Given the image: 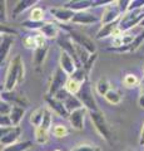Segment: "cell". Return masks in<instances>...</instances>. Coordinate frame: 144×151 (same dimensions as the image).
Masks as SVG:
<instances>
[{
    "label": "cell",
    "mask_w": 144,
    "mask_h": 151,
    "mask_svg": "<svg viewBox=\"0 0 144 151\" xmlns=\"http://www.w3.org/2000/svg\"><path fill=\"white\" fill-rule=\"evenodd\" d=\"M24 62L20 55H16L10 62V65L8 68L5 82H4V91H14L16 84L23 82L24 79Z\"/></svg>",
    "instance_id": "6da1fadb"
},
{
    "label": "cell",
    "mask_w": 144,
    "mask_h": 151,
    "mask_svg": "<svg viewBox=\"0 0 144 151\" xmlns=\"http://www.w3.org/2000/svg\"><path fill=\"white\" fill-rule=\"evenodd\" d=\"M144 19V12L143 9H138V10L128 12L122 15L119 19V30L123 33H127L129 29H132L133 27L139 25L140 22Z\"/></svg>",
    "instance_id": "7a4b0ae2"
},
{
    "label": "cell",
    "mask_w": 144,
    "mask_h": 151,
    "mask_svg": "<svg viewBox=\"0 0 144 151\" xmlns=\"http://www.w3.org/2000/svg\"><path fill=\"white\" fill-rule=\"evenodd\" d=\"M78 98L80 100V102L83 103V106L89 112H96L99 111V107L96 105V101L94 98V94H93V89L89 81H85L83 83V86L80 88V91L77 94Z\"/></svg>",
    "instance_id": "3957f363"
},
{
    "label": "cell",
    "mask_w": 144,
    "mask_h": 151,
    "mask_svg": "<svg viewBox=\"0 0 144 151\" xmlns=\"http://www.w3.org/2000/svg\"><path fill=\"white\" fill-rule=\"evenodd\" d=\"M63 28H65V29L69 32V37H70V39L74 42V43L83 47L85 50L89 52V54H95L96 47L94 44V42H93L87 34H84V33L79 32L77 29H73V28H69V27H63Z\"/></svg>",
    "instance_id": "277c9868"
},
{
    "label": "cell",
    "mask_w": 144,
    "mask_h": 151,
    "mask_svg": "<svg viewBox=\"0 0 144 151\" xmlns=\"http://www.w3.org/2000/svg\"><path fill=\"white\" fill-rule=\"evenodd\" d=\"M90 117H92L93 124H94L95 130L98 131V134L105 141L110 142V140H111V131H110V127L108 125V122H106V119H105L104 113L101 112L100 110L96 111V112H90Z\"/></svg>",
    "instance_id": "5b68a950"
},
{
    "label": "cell",
    "mask_w": 144,
    "mask_h": 151,
    "mask_svg": "<svg viewBox=\"0 0 144 151\" xmlns=\"http://www.w3.org/2000/svg\"><path fill=\"white\" fill-rule=\"evenodd\" d=\"M68 79H69V76L60 67L57 68L52 77V82L49 84V89H48V94H46V96L54 97L57 92H59L60 89H63V88H65Z\"/></svg>",
    "instance_id": "8992f818"
},
{
    "label": "cell",
    "mask_w": 144,
    "mask_h": 151,
    "mask_svg": "<svg viewBox=\"0 0 144 151\" xmlns=\"http://www.w3.org/2000/svg\"><path fill=\"white\" fill-rule=\"evenodd\" d=\"M20 134H21L20 126L1 127V130H0V135H1L0 142H1V145L5 146V147L13 145V144H16V140L19 139Z\"/></svg>",
    "instance_id": "52a82bcc"
},
{
    "label": "cell",
    "mask_w": 144,
    "mask_h": 151,
    "mask_svg": "<svg viewBox=\"0 0 144 151\" xmlns=\"http://www.w3.org/2000/svg\"><path fill=\"white\" fill-rule=\"evenodd\" d=\"M120 18H122V13L119 10L117 1H114V3H109L108 5H105L103 17H101L100 20L103 23V25H105V24H109V23L119 20Z\"/></svg>",
    "instance_id": "ba28073f"
},
{
    "label": "cell",
    "mask_w": 144,
    "mask_h": 151,
    "mask_svg": "<svg viewBox=\"0 0 144 151\" xmlns=\"http://www.w3.org/2000/svg\"><path fill=\"white\" fill-rule=\"evenodd\" d=\"M59 67L62 68L64 72H65L69 77L73 76L75 73V70L78 69L77 64H75V60L72 58L70 54H68L67 52L62 50V53H60V59H59Z\"/></svg>",
    "instance_id": "9c48e42d"
},
{
    "label": "cell",
    "mask_w": 144,
    "mask_h": 151,
    "mask_svg": "<svg viewBox=\"0 0 144 151\" xmlns=\"http://www.w3.org/2000/svg\"><path fill=\"white\" fill-rule=\"evenodd\" d=\"M50 14L57 19V20L62 22V23H68V22H72L75 13L70 9H68L65 6H54V8H50Z\"/></svg>",
    "instance_id": "30bf717a"
},
{
    "label": "cell",
    "mask_w": 144,
    "mask_h": 151,
    "mask_svg": "<svg viewBox=\"0 0 144 151\" xmlns=\"http://www.w3.org/2000/svg\"><path fill=\"white\" fill-rule=\"evenodd\" d=\"M85 113H87V108L85 107H82L79 108V110L72 112L70 115H69V122H70V125L73 129H75L78 131L83 130V127H84V117H85Z\"/></svg>",
    "instance_id": "8fae6325"
},
{
    "label": "cell",
    "mask_w": 144,
    "mask_h": 151,
    "mask_svg": "<svg viewBox=\"0 0 144 151\" xmlns=\"http://www.w3.org/2000/svg\"><path fill=\"white\" fill-rule=\"evenodd\" d=\"M45 101L48 102L50 110H53L57 115H59L60 117H64V119H69V115H70V113L68 112V110L65 108L63 102H60L58 100H55L54 97H49V96L45 97Z\"/></svg>",
    "instance_id": "7c38bea8"
},
{
    "label": "cell",
    "mask_w": 144,
    "mask_h": 151,
    "mask_svg": "<svg viewBox=\"0 0 144 151\" xmlns=\"http://www.w3.org/2000/svg\"><path fill=\"white\" fill-rule=\"evenodd\" d=\"M72 22L75 23V24L88 25V24H94V23L99 22V18L89 12H79V13H75Z\"/></svg>",
    "instance_id": "4fadbf2b"
},
{
    "label": "cell",
    "mask_w": 144,
    "mask_h": 151,
    "mask_svg": "<svg viewBox=\"0 0 144 151\" xmlns=\"http://www.w3.org/2000/svg\"><path fill=\"white\" fill-rule=\"evenodd\" d=\"M64 6L70 9V10H73L74 13L87 12V9L94 8V1H90V0H74V1L65 3Z\"/></svg>",
    "instance_id": "5bb4252c"
},
{
    "label": "cell",
    "mask_w": 144,
    "mask_h": 151,
    "mask_svg": "<svg viewBox=\"0 0 144 151\" xmlns=\"http://www.w3.org/2000/svg\"><path fill=\"white\" fill-rule=\"evenodd\" d=\"M14 44V38L11 35L1 34V47H0V62H4L9 54L11 45Z\"/></svg>",
    "instance_id": "9a60e30c"
},
{
    "label": "cell",
    "mask_w": 144,
    "mask_h": 151,
    "mask_svg": "<svg viewBox=\"0 0 144 151\" xmlns=\"http://www.w3.org/2000/svg\"><path fill=\"white\" fill-rule=\"evenodd\" d=\"M1 100L3 101H6V102H9V103H11V102H14L16 106H26V103H28V101L25 100L23 96H18L16 93H14L13 91L11 92H9V91H4V92H1Z\"/></svg>",
    "instance_id": "2e32d148"
},
{
    "label": "cell",
    "mask_w": 144,
    "mask_h": 151,
    "mask_svg": "<svg viewBox=\"0 0 144 151\" xmlns=\"http://www.w3.org/2000/svg\"><path fill=\"white\" fill-rule=\"evenodd\" d=\"M119 28V20L117 22H113V23H109V24H105L100 28V30L96 33V39H103V38L106 37H113L115 30Z\"/></svg>",
    "instance_id": "e0dca14e"
},
{
    "label": "cell",
    "mask_w": 144,
    "mask_h": 151,
    "mask_svg": "<svg viewBox=\"0 0 144 151\" xmlns=\"http://www.w3.org/2000/svg\"><path fill=\"white\" fill-rule=\"evenodd\" d=\"M40 34H43L45 38H57L59 35V27L57 23H52V22H48L43 25V28L39 30Z\"/></svg>",
    "instance_id": "ac0fdd59"
},
{
    "label": "cell",
    "mask_w": 144,
    "mask_h": 151,
    "mask_svg": "<svg viewBox=\"0 0 144 151\" xmlns=\"http://www.w3.org/2000/svg\"><path fill=\"white\" fill-rule=\"evenodd\" d=\"M24 115H25L24 107H20V106L14 105L13 106V110H11V113H10V120L13 122V126H19L21 120L24 119Z\"/></svg>",
    "instance_id": "d6986e66"
},
{
    "label": "cell",
    "mask_w": 144,
    "mask_h": 151,
    "mask_svg": "<svg viewBox=\"0 0 144 151\" xmlns=\"http://www.w3.org/2000/svg\"><path fill=\"white\" fill-rule=\"evenodd\" d=\"M48 49L49 47L48 44H45L43 47H39V48H36L34 50V57H33V62L36 67H40L43 62L45 60V57H46V53H48Z\"/></svg>",
    "instance_id": "ffe728a7"
},
{
    "label": "cell",
    "mask_w": 144,
    "mask_h": 151,
    "mask_svg": "<svg viewBox=\"0 0 144 151\" xmlns=\"http://www.w3.org/2000/svg\"><path fill=\"white\" fill-rule=\"evenodd\" d=\"M35 4H38V0H20V1H18L15 8H14L13 17L16 18L19 14H21L23 12H25L28 8L35 5Z\"/></svg>",
    "instance_id": "44dd1931"
},
{
    "label": "cell",
    "mask_w": 144,
    "mask_h": 151,
    "mask_svg": "<svg viewBox=\"0 0 144 151\" xmlns=\"http://www.w3.org/2000/svg\"><path fill=\"white\" fill-rule=\"evenodd\" d=\"M64 106H65V108L68 110L69 113H72L74 111H77L79 110V108H82L83 107V103L80 102V100L78 98V96H74V94H70L65 102H64Z\"/></svg>",
    "instance_id": "7402d4cb"
},
{
    "label": "cell",
    "mask_w": 144,
    "mask_h": 151,
    "mask_svg": "<svg viewBox=\"0 0 144 151\" xmlns=\"http://www.w3.org/2000/svg\"><path fill=\"white\" fill-rule=\"evenodd\" d=\"M45 110H46V107H39V108H36L35 111H33L30 113V122L35 127L41 126V122H43L44 115H45Z\"/></svg>",
    "instance_id": "603a6c76"
},
{
    "label": "cell",
    "mask_w": 144,
    "mask_h": 151,
    "mask_svg": "<svg viewBox=\"0 0 144 151\" xmlns=\"http://www.w3.org/2000/svg\"><path fill=\"white\" fill-rule=\"evenodd\" d=\"M95 89H96V93L100 94V96H105L106 93L110 91V83L108 81L106 77H101L99 78V81L96 82V86H95Z\"/></svg>",
    "instance_id": "cb8c5ba5"
},
{
    "label": "cell",
    "mask_w": 144,
    "mask_h": 151,
    "mask_svg": "<svg viewBox=\"0 0 144 151\" xmlns=\"http://www.w3.org/2000/svg\"><path fill=\"white\" fill-rule=\"evenodd\" d=\"M83 86V83H80L79 81H77V79H74L72 77H69L68 82H67V86H65V89L70 93V94H74V96H77V94L79 93V91H80V88Z\"/></svg>",
    "instance_id": "d4e9b609"
},
{
    "label": "cell",
    "mask_w": 144,
    "mask_h": 151,
    "mask_svg": "<svg viewBox=\"0 0 144 151\" xmlns=\"http://www.w3.org/2000/svg\"><path fill=\"white\" fill-rule=\"evenodd\" d=\"M31 145H33L31 141H23V142H16L10 146H6L1 151H25L28 149H30Z\"/></svg>",
    "instance_id": "484cf974"
},
{
    "label": "cell",
    "mask_w": 144,
    "mask_h": 151,
    "mask_svg": "<svg viewBox=\"0 0 144 151\" xmlns=\"http://www.w3.org/2000/svg\"><path fill=\"white\" fill-rule=\"evenodd\" d=\"M35 140L40 145L46 144L49 140V131H45L41 127H35Z\"/></svg>",
    "instance_id": "4316f807"
},
{
    "label": "cell",
    "mask_w": 144,
    "mask_h": 151,
    "mask_svg": "<svg viewBox=\"0 0 144 151\" xmlns=\"http://www.w3.org/2000/svg\"><path fill=\"white\" fill-rule=\"evenodd\" d=\"M104 98L109 103H111V105H118V103L120 102V100H122V96H120V93L118 91H115V89L111 88L110 91L104 96Z\"/></svg>",
    "instance_id": "83f0119b"
},
{
    "label": "cell",
    "mask_w": 144,
    "mask_h": 151,
    "mask_svg": "<svg viewBox=\"0 0 144 151\" xmlns=\"http://www.w3.org/2000/svg\"><path fill=\"white\" fill-rule=\"evenodd\" d=\"M123 83H124V86L127 88H134V87H137L139 84V79L137 78V76L129 73L123 78Z\"/></svg>",
    "instance_id": "f1b7e54d"
},
{
    "label": "cell",
    "mask_w": 144,
    "mask_h": 151,
    "mask_svg": "<svg viewBox=\"0 0 144 151\" xmlns=\"http://www.w3.org/2000/svg\"><path fill=\"white\" fill-rule=\"evenodd\" d=\"M52 121H53V117H52V112H50L49 108L45 110V115H44V119L43 122H41V129L45 130V131H50L52 129Z\"/></svg>",
    "instance_id": "f546056e"
},
{
    "label": "cell",
    "mask_w": 144,
    "mask_h": 151,
    "mask_svg": "<svg viewBox=\"0 0 144 151\" xmlns=\"http://www.w3.org/2000/svg\"><path fill=\"white\" fill-rule=\"evenodd\" d=\"M44 19V10L39 6H35L30 12V20L31 22H43Z\"/></svg>",
    "instance_id": "4dcf8cb0"
},
{
    "label": "cell",
    "mask_w": 144,
    "mask_h": 151,
    "mask_svg": "<svg viewBox=\"0 0 144 151\" xmlns=\"http://www.w3.org/2000/svg\"><path fill=\"white\" fill-rule=\"evenodd\" d=\"M52 132H53V135L55 136V137L62 139V137H65V136H68L69 130L64 125H57V126H54L52 129Z\"/></svg>",
    "instance_id": "1f68e13d"
},
{
    "label": "cell",
    "mask_w": 144,
    "mask_h": 151,
    "mask_svg": "<svg viewBox=\"0 0 144 151\" xmlns=\"http://www.w3.org/2000/svg\"><path fill=\"white\" fill-rule=\"evenodd\" d=\"M70 151H101V149L98 145H93V144H80L75 146Z\"/></svg>",
    "instance_id": "d6a6232c"
},
{
    "label": "cell",
    "mask_w": 144,
    "mask_h": 151,
    "mask_svg": "<svg viewBox=\"0 0 144 151\" xmlns=\"http://www.w3.org/2000/svg\"><path fill=\"white\" fill-rule=\"evenodd\" d=\"M23 44H24V47H25V48H28V49H34V50H35L36 48H38L35 35H34V37H33V35L25 37L24 39H23Z\"/></svg>",
    "instance_id": "836d02e7"
},
{
    "label": "cell",
    "mask_w": 144,
    "mask_h": 151,
    "mask_svg": "<svg viewBox=\"0 0 144 151\" xmlns=\"http://www.w3.org/2000/svg\"><path fill=\"white\" fill-rule=\"evenodd\" d=\"M45 24L44 22H31L30 19L29 20H26L24 23H21V25L24 28H28V29H33V30H40L43 25Z\"/></svg>",
    "instance_id": "e575fe53"
},
{
    "label": "cell",
    "mask_w": 144,
    "mask_h": 151,
    "mask_svg": "<svg viewBox=\"0 0 144 151\" xmlns=\"http://www.w3.org/2000/svg\"><path fill=\"white\" fill-rule=\"evenodd\" d=\"M13 106L14 105H11V103L1 100V102H0V113H1V116H10Z\"/></svg>",
    "instance_id": "d590c367"
},
{
    "label": "cell",
    "mask_w": 144,
    "mask_h": 151,
    "mask_svg": "<svg viewBox=\"0 0 144 151\" xmlns=\"http://www.w3.org/2000/svg\"><path fill=\"white\" fill-rule=\"evenodd\" d=\"M69 96H70V93H69L65 88H63V89H60L59 92L55 93L54 98H55V100H58V101H60V102H63V103H64V102H65V100H67V98H68Z\"/></svg>",
    "instance_id": "8d00e7d4"
},
{
    "label": "cell",
    "mask_w": 144,
    "mask_h": 151,
    "mask_svg": "<svg viewBox=\"0 0 144 151\" xmlns=\"http://www.w3.org/2000/svg\"><path fill=\"white\" fill-rule=\"evenodd\" d=\"M0 30H1V34H6V35H13V34H18V32L15 29H11V28H9L8 25L5 24H1L0 27Z\"/></svg>",
    "instance_id": "74e56055"
},
{
    "label": "cell",
    "mask_w": 144,
    "mask_h": 151,
    "mask_svg": "<svg viewBox=\"0 0 144 151\" xmlns=\"http://www.w3.org/2000/svg\"><path fill=\"white\" fill-rule=\"evenodd\" d=\"M0 125H1V127H10V126H13L10 116H1L0 117Z\"/></svg>",
    "instance_id": "f35d334b"
},
{
    "label": "cell",
    "mask_w": 144,
    "mask_h": 151,
    "mask_svg": "<svg viewBox=\"0 0 144 151\" xmlns=\"http://www.w3.org/2000/svg\"><path fill=\"white\" fill-rule=\"evenodd\" d=\"M0 5H1V9H0V12H1V24L4 22L6 20V1H0Z\"/></svg>",
    "instance_id": "ab89813d"
},
{
    "label": "cell",
    "mask_w": 144,
    "mask_h": 151,
    "mask_svg": "<svg viewBox=\"0 0 144 151\" xmlns=\"http://www.w3.org/2000/svg\"><path fill=\"white\" fill-rule=\"evenodd\" d=\"M138 103H139V106H140L142 108H144V96H143V94H140V96H139Z\"/></svg>",
    "instance_id": "60d3db41"
},
{
    "label": "cell",
    "mask_w": 144,
    "mask_h": 151,
    "mask_svg": "<svg viewBox=\"0 0 144 151\" xmlns=\"http://www.w3.org/2000/svg\"><path fill=\"white\" fill-rule=\"evenodd\" d=\"M139 144L142 146L144 145V124H143V129H142V134H140V140H139Z\"/></svg>",
    "instance_id": "b9f144b4"
},
{
    "label": "cell",
    "mask_w": 144,
    "mask_h": 151,
    "mask_svg": "<svg viewBox=\"0 0 144 151\" xmlns=\"http://www.w3.org/2000/svg\"><path fill=\"white\" fill-rule=\"evenodd\" d=\"M139 25H140V27H143V28H144V19H143V20L140 22V24H139Z\"/></svg>",
    "instance_id": "7bdbcfd3"
},
{
    "label": "cell",
    "mask_w": 144,
    "mask_h": 151,
    "mask_svg": "<svg viewBox=\"0 0 144 151\" xmlns=\"http://www.w3.org/2000/svg\"><path fill=\"white\" fill-rule=\"evenodd\" d=\"M140 94H143V96H144V84L142 86V93H140Z\"/></svg>",
    "instance_id": "ee69618b"
},
{
    "label": "cell",
    "mask_w": 144,
    "mask_h": 151,
    "mask_svg": "<svg viewBox=\"0 0 144 151\" xmlns=\"http://www.w3.org/2000/svg\"><path fill=\"white\" fill-rule=\"evenodd\" d=\"M143 73H144V63H143Z\"/></svg>",
    "instance_id": "f6af8a7d"
},
{
    "label": "cell",
    "mask_w": 144,
    "mask_h": 151,
    "mask_svg": "<svg viewBox=\"0 0 144 151\" xmlns=\"http://www.w3.org/2000/svg\"><path fill=\"white\" fill-rule=\"evenodd\" d=\"M142 9H143V12H144V6H143V8H142Z\"/></svg>",
    "instance_id": "bcb514c9"
},
{
    "label": "cell",
    "mask_w": 144,
    "mask_h": 151,
    "mask_svg": "<svg viewBox=\"0 0 144 151\" xmlns=\"http://www.w3.org/2000/svg\"><path fill=\"white\" fill-rule=\"evenodd\" d=\"M55 151H60V150H55Z\"/></svg>",
    "instance_id": "7dc6e473"
},
{
    "label": "cell",
    "mask_w": 144,
    "mask_h": 151,
    "mask_svg": "<svg viewBox=\"0 0 144 151\" xmlns=\"http://www.w3.org/2000/svg\"><path fill=\"white\" fill-rule=\"evenodd\" d=\"M143 146H144V145H143Z\"/></svg>",
    "instance_id": "c3c4849f"
}]
</instances>
